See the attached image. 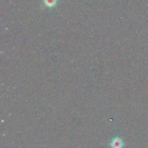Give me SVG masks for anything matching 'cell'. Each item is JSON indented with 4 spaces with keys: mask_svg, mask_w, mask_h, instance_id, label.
<instances>
[{
    "mask_svg": "<svg viewBox=\"0 0 148 148\" xmlns=\"http://www.w3.org/2000/svg\"><path fill=\"white\" fill-rule=\"evenodd\" d=\"M43 3L46 5V7L52 8L56 5L57 0H43Z\"/></svg>",
    "mask_w": 148,
    "mask_h": 148,
    "instance_id": "7a4b0ae2",
    "label": "cell"
},
{
    "mask_svg": "<svg viewBox=\"0 0 148 148\" xmlns=\"http://www.w3.org/2000/svg\"><path fill=\"white\" fill-rule=\"evenodd\" d=\"M124 146V142L120 137L116 136L113 138L110 142V147L111 148H123Z\"/></svg>",
    "mask_w": 148,
    "mask_h": 148,
    "instance_id": "6da1fadb",
    "label": "cell"
}]
</instances>
